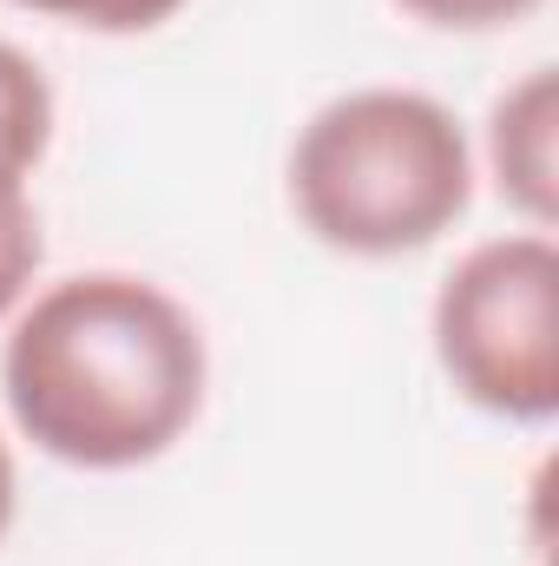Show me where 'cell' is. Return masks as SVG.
Instances as JSON below:
<instances>
[{"label": "cell", "mask_w": 559, "mask_h": 566, "mask_svg": "<svg viewBox=\"0 0 559 566\" xmlns=\"http://www.w3.org/2000/svg\"><path fill=\"white\" fill-rule=\"evenodd\" d=\"M198 316L151 277L86 271L46 283L7 329L0 396L13 428L66 468L126 474L171 454L204 409Z\"/></svg>", "instance_id": "cell-1"}, {"label": "cell", "mask_w": 559, "mask_h": 566, "mask_svg": "<svg viewBox=\"0 0 559 566\" xmlns=\"http://www.w3.org/2000/svg\"><path fill=\"white\" fill-rule=\"evenodd\" d=\"M289 205L342 258H409L474 205V145L415 86H356L303 119L289 145Z\"/></svg>", "instance_id": "cell-2"}, {"label": "cell", "mask_w": 559, "mask_h": 566, "mask_svg": "<svg viewBox=\"0 0 559 566\" xmlns=\"http://www.w3.org/2000/svg\"><path fill=\"white\" fill-rule=\"evenodd\" d=\"M434 363L454 396L494 422L547 428L559 416V244L507 231L474 244L434 290Z\"/></svg>", "instance_id": "cell-3"}, {"label": "cell", "mask_w": 559, "mask_h": 566, "mask_svg": "<svg viewBox=\"0 0 559 566\" xmlns=\"http://www.w3.org/2000/svg\"><path fill=\"white\" fill-rule=\"evenodd\" d=\"M487 171L500 198L527 218V231H553L559 218V73H520L487 113Z\"/></svg>", "instance_id": "cell-4"}, {"label": "cell", "mask_w": 559, "mask_h": 566, "mask_svg": "<svg viewBox=\"0 0 559 566\" xmlns=\"http://www.w3.org/2000/svg\"><path fill=\"white\" fill-rule=\"evenodd\" d=\"M46 145H53V86L33 66V53L0 40V165L33 171Z\"/></svg>", "instance_id": "cell-5"}, {"label": "cell", "mask_w": 559, "mask_h": 566, "mask_svg": "<svg viewBox=\"0 0 559 566\" xmlns=\"http://www.w3.org/2000/svg\"><path fill=\"white\" fill-rule=\"evenodd\" d=\"M40 258H46V238H40V211H33L27 171L0 165V316H13L27 303V290L40 277Z\"/></svg>", "instance_id": "cell-6"}, {"label": "cell", "mask_w": 559, "mask_h": 566, "mask_svg": "<svg viewBox=\"0 0 559 566\" xmlns=\"http://www.w3.org/2000/svg\"><path fill=\"white\" fill-rule=\"evenodd\" d=\"M40 20H66V27H86V33H151L165 27L184 0H13Z\"/></svg>", "instance_id": "cell-7"}, {"label": "cell", "mask_w": 559, "mask_h": 566, "mask_svg": "<svg viewBox=\"0 0 559 566\" xmlns=\"http://www.w3.org/2000/svg\"><path fill=\"white\" fill-rule=\"evenodd\" d=\"M395 7L415 13L421 27H441V33H494V27L540 13L547 0H395Z\"/></svg>", "instance_id": "cell-8"}, {"label": "cell", "mask_w": 559, "mask_h": 566, "mask_svg": "<svg viewBox=\"0 0 559 566\" xmlns=\"http://www.w3.org/2000/svg\"><path fill=\"white\" fill-rule=\"evenodd\" d=\"M13 514H20V474H13V454H7V441H0V541H7V527H13Z\"/></svg>", "instance_id": "cell-9"}]
</instances>
